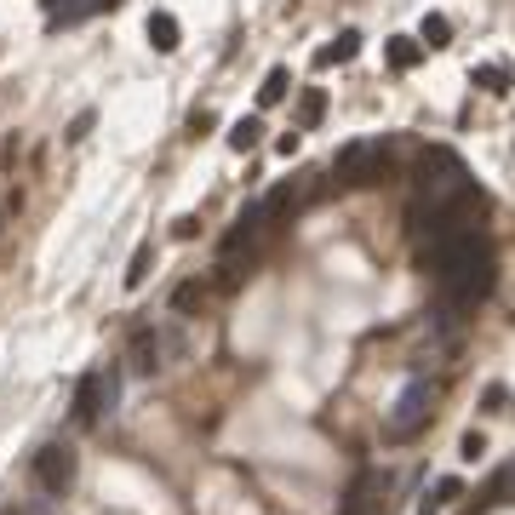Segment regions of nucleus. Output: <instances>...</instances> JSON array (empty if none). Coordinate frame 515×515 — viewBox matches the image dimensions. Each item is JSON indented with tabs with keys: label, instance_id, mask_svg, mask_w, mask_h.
Segmentation results:
<instances>
[{
	"label": "nucleus",
	"instance_id": "1",
	"mask_svg": "<svg viewBox=\"0 0 515 515\" xmlns=\"http://www.w3.org/2000/svg\"><path fill=\"white\" fill-rule=\"evenodd\" d=\"M424 264H429V275H435L447 310H475V304L493 292V247H487V235L475 224L435 229Z\"/></svg>",
	"mask_w": 515,
	"mask_h": 515
},
{
	"label": "nucleus",
	"instance_id": "2",
	"mask_svg": "<svg viewBox=\"0 0 515 515\" xmlns=\"http://www.w3.org/2000/svg\"><path fill=\"white\" fill-rule=\"evenodd\" d=\"M429 419H435V384H429V378H412L396 396V407L384 412V441H396V447L401 441H419Z\"/></svg>",
	"mask_w": 515,
	"mask_h": 515
},
{
	"label": "nucleus",
	"instance_id": "3",
	"mask_svg": "<svg viewBox=\"0 0 515 515\" xmlns=\"http://www.w3.org/2000/svg\"><path fill=\"white\" fill-rule=\"evenodd\" d=\"M389 166H396V150H389V143H343L338 161H333V178L343 189H366V183H384Z\"/></svg>",
	"mask_w": 515,
	"mask_h": 515
},
{
	"label": "nucleus",
	"instance_id": "4",
	"mask_svg": "<svg viewBox=\"0 0 515 515\" xmlns=\"http://www.w3.org/2000/svg\"><path fill=\"white\" fill-rule=\"evenodd\" d=\"M35 487H41L46 498H64L69 487H75V447H64V441H52V447L35 452Z\"/></svg>",
	"mask_w": 515,
	"mask_h": 515
},
{
	"label": "nucleus",
	"instance_id": "5",
	"mask_svg": "<svg viewBox=\"0 0 515 515\" xmlns=\"http://www.w3.org/2000/svg\"><path fill=\"white\" fill-rule=\"evenodd\" d=\"M384 487H389L384 470H361L350 481V493L338 498V515H378V510H384Z\"/></svg>",
	"mask_w": 515,
	"mask_h": 515
},
{
	"label": "nucleus",
	"instance_id": "6",
	"mask_svg": "<svg viewBox=\"0 0 515 515\" xmlns=\"http://www.w3.org/2000/svg\"><path fill=\"white\" fill-rule=\"evenodd\" d=\"M109 396H115V384H109L104 373H86L81 384H75V424H81V429H92L97 419H104Z\"/></svg>",
	"mask_w": 515,
	"mask_h": 515
},
{
	"label": "nucleus",
	"instance_id": "7",
	"mask_svg": "<svg viewBox=\"0 0 515 515\" xmlns=\"http://www.w3.org/2000/svg\"><path fill=\"white\" fill-rule=\"evenodd\" d=\"M127 361H132V373L150 378L155 366H161V333H155V327H132V338H127Z\"/></svg>",
	"mask_w": 515,
	"mask_h": 515
},
{
	"label": "nucleus",
	"instance_id": "8",
	"mask_svg": "<svg viewBox=\"0 0 515 515\" xmlns=\"http://www.w3.org/2000/svg\"><path fill=\"white\" fill-rule=\"evenodd\" d=\"M361 52V35L355 29H343L333 46H321V52H315V69H333V64H350V58Z\"/></svg>",
	"mask_w": 515,
	"mask_h": 515
},
{
	"label": "nucleus",
	"instance_id": "9",
	"mask_svg": "<svg viewBox=\"0 0 515 515\" xmlns=\"http://www.w3.org/2000/svg\"><path fill=\"white\" fill-rule=\"evenodd\" d=\"M258 235H264V212H241V218H235V229L224 235V252H241V247H252Z\"/></svg>",
	"mask_w": 515,
	"mask_h": 515
},
{
	"label": "nucleus",
	"instance_id": "10",
	"mask_svg": "<svg viewBox=\"0 0 515 515\" xmlns=\"http://www.w3.org/2000/svg\"><path fill=\"white\" fill-rule=\"evenodd\" d=\"M206 298H212V287H206V281H178L172 310H178V315H195V310H206Z\"/></svg>",
	"mask_w": 515,
	"mask_h": 515
},
{
	"label": "nucleus",
	"instance_id": "11",
	"mask_svg": "<svg viewBox=\"0 0 515 515\" xmlns=\"http://www.w3.org/2000/svg\"><path fill=\"white\" fill-rule=\"evenodd\" d=\"M150 46L155 52H178V18L172 12H150Z\"/></svg>",
	"mask_w": 515,
	"mask_h": 515
},
{
	"label": "nucleus",
	"instance_id": "12",
	"mask_svg": "<svg viewBox=\"0 0 515 515\" xmlns=\"http://www.w3.org/2000/svg\"><path fill=\"white\" fill-rule=\"evenodd\" d=\"M452 498H464V481H458V475H447V481H435V487H429V498L419 504V515H441V510L452 504Z\"/></svg>",
	"mask_w": 515,
	"mask_h": 515
},
{
	"label": "nucleus",
	"instance_id": "13",
	"mask_svg": "<svg viewBox=\"0 0 515 515\" xmlns=\"http://www.w3.org/2000/svg\"><path fill=\"white\" fill-rule=\"evenodd\" d=\"M321 115H327V92H321V86H310V92L298 97V132H315V127H321Z\"/></svg>",
	"mask_w": 515,
	"mask_h": 515
},
{
	"label": "nucleus",
	"instance_id": "14",
	"mask_svg": "<svg viewBox=\"0 0 515 515\" xmlns=\"http://www.w3.org/2000/svg\"><path fill=\"white\" fill-rule=\"evenodd\" d=\"M150 269H155V241H143V247L132 252V264H127V287L138 292L143 281H150Z\"/></svg>",
	"mask_w": 515,
	"mask_h": 515
},
{
	"label": "nucleus",
	"instance_id": "15",
	"mask_svg": "<svg viewBox=\"0 0 515 515\" xmlns=\"http://www.w3.org/2000/svg\"><path fill=\"white\" fill-rule=\"evenodd\" d=\"M475 86H481V92H493V97H504L510 92V69L504 64H481V69H475Z\"/></svg>",
	"mask_w": 515,
	"mask_h": 515
},
{
	"label": "nucleus",
	"instance_id": "16",
	"mask_svg": "<svg viewBox=\"0 0 515 515\" xmlns=\"http://www.w3.org/2000/svg\"><path fill=\"white\" fill-rule=\"evenodd\" d=\"M287 86H292V75H287V69H269V75H264V86H258V104H281V97H287Z\"/></svg>",
	"mask_w": 515,
	"mask_h": 515
},
{
	"label": "nucleus",
	"instance_id": "17",
	"mask_svg": "<svg viewBox=\"0 0 515 515\" xmlns=\"http://www.w3.org/2000/svg\"><path fill=\"white\" fill-rule=\"evenodd\" d=\"M258 132H264V127H258V120H235V127H229V150H235V155L258 150Z\"/></svg>",
	"mask_w": 515,
	"mask_h": 515
},
{
	"label": "nucleus",
	"instance_id": "18",
	"mask_svg": "<svg viewBox=\"0 0 515 515\" xmlns=\"http://www.w3.org/2000/svg\"><path fill=\"white\" fill-rule=\"evenodd\" d=\"M419 58H424L419 41H389V64H396V69H412Z\"/></svg>",
	"mask_w": 515,
	"mask_h": 515
},
{
	"label": "nucleus",
	"instance_id": "19",
	"mask_svg": "<svg viewBox=\"0 0 515 515\" xmlns=\"http://www.w3.org/2000/svg\"><path fill=\"white\" fill-rule=\"evenodd\" d=\"M447 41H452V23L441 18V12H429L424 18V46H447Z\"/></svg>",
	"mask_w": 515,
	"mask_h": 515
},
{
	"label": "nucleus",
	"instance_id": "20",
	"mask_svg": "<svg viewBox=\"0 0 515 515\" xmlns=\"http://www.w3.org/2000/svg\"><path fill=\"white\" fill-rule=\"evenodd\" d=\"M212 127H218V115H212V109H195V115H189V138H206Z\"/></svg>",
	"mask_w": 515,
	"mask_h": 515
},
{
	"label": "nucleus",
	"instance_id": "21",
	"mask_svg": "<svg viewBox=\"0 0 515 515\" xmlns=\"http://www.w3.org/2000/svg\"><path fill=\"white\" fill-rule=\"evenodd\" d=\"M481 452H487V441H481V435H475V429H470V435L458 441V458H470V464H475V458H481Z\"/></svg>",
	"mask_w": 515,
	"mask_h": 515
},
{
	"label": "nucleus",
	"instance_id": "22",
	"mask_svg": "<svg viewBox=\"0 0 515 515\" xmlns=\"http://www.w3.org/2000/svg\"><path fill=\"white\" fill-rule=\"evenodd\" d=\"M172 235H178V241H195V235H201V218H178V224H172Z\"/></svg>",
	"mask_w": 515,
	"mask_h": 515
},
{
	"label": "nucleus",
	"instance_id": "23",
	"mask_svg": "<svg viewBox=\"0 0 515 515\" xmlns=\"http://www.w3.org/2000/svg\"><path fill=\"white\" fill-rule=\"evenodd\" d=\"M298 143H304L298 132H287V138H275V155H287V161H292V155H298Z\"/></svg>",
	"mask_w": 515,
	"mask_h": 515
},
{
	"label": "nucleus",
	"instance_id": "24",
	"mask_svg": "<svg viewBox=\"0 0 515 515\" xmlns=\"http://www.w3.org/2000/svg\"><path fill=\"white\" fill-rule=\"evenodd\" d=\"M86 132H92V115H75V127H69V143H81Z\"/></svg>",
	"mask_w": 515,
	"mask_h": 515
},
{
	"label": "nucleus",
	"instance_id": "25",
	"mask_svg": "<svg viewBox=\"0 0 515 515\" xmlns=\"http://www.w3.org/2000/svg\"><path fill=\"white\" fill-rule=\"evenodd\" d=\"M109 6H120V0H86V12H109Z\"/></svg>",
	"mask_w": 515,
	"mask_h": 515
},
{
	"label": "nucleus",
	"instance_id": "26",
	"mask_svg": "<svg viewBox=\"0 0 515 515\" xmlns=\"http://www.w3.org/2000/svg\"><path fill=\"white\" fill-rule=\"evenodd\" d=\"M498 487H504V493H515V464L504 470V481H498Z\"/></svg>",
	"mask_w": 515,
	"mask_h": 515
},
{
	"label": "nucleus",
	"instance_id": "27",
	"mask_svg": "<svg viewBox=\"0 0 515 515\" xmlns=\"http://www.w3.org/2000/svg\"><path fill=\"white\" fill-rule=\"evenodd\" d=\"M6 515H29V510H6Z\"/></svg>",
	"mask_w": 515,
	"mask_h": 515
},
{
	"label": "nucleus",
	"instance_id": "28",
	"mask_svg": "<svg viewBox=\"0 0 515 515\" xmlns=\"http://www.w3.org/2000/svg\"><path fill=\"white\" fill-rule=\"evenodd\" d=\"M0 229H6V212H0Z\"/></svg>",
	"mask_w": 515,
	"mask_h": 515
}]
</instances>
